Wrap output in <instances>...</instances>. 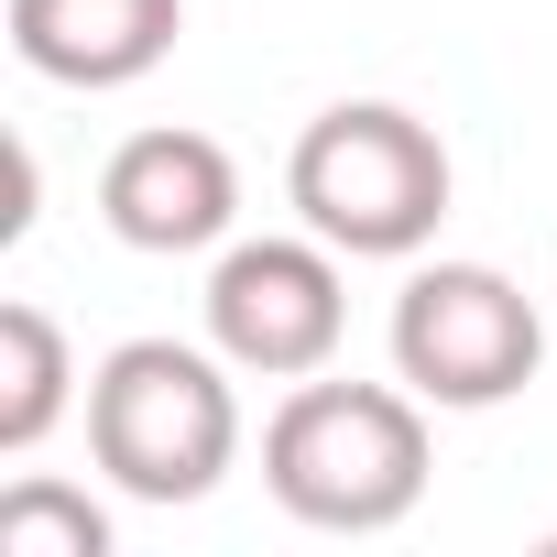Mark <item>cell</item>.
<instances>
[{
    "mask_svg": "<svg viewBox=\"0 0 557 557\" xmlns=\"http://www.w3.org/2000/svg\"><path fill=\"white\" fill-rule=\"evenodd\" d=\"M99 219L132 240V251H208V240H230V219H240V164H230V143H208V132H132L110 164H99Z\"/></svg>",
    "mask_w": 557,
    "mask_h": 557,
    "instance_id": "cell-6",
    "label": "cell"
},
{
    "mask_svg": "<svg viewBox=\"0 0 557 557\" xmlns=\"http://www.w3.org/2000/svg\"><path fill=\"white\" fill-rule=\"evenodd\" d=\"M262 481L318 535H383L426 503V394L405 383H296L262 426Z\"/></svg>",
    "mask_w": 557,
    "mask_h": 557,
    "instance_id": "cell-1",
    "label": "cell"
},
{
    "mask_svg": "<svg viewBox=\"0 0 557 557\" xmlns=\"http://www.w3.org/2000/svg\"><path fill=\"white\" fill-rule=\"evenodd\" d=\"M186 0H12V55L55 88H132L175 55Z\"/></svg>",
    "mask_w": 557,
    "mask_h": 557,
    "instance_id": "cell-7",
    "label": "cell"
},
{
    "mask_svg": "<svg viewBox=\"0 0 557 557\" xmlns=\"http://www.w3.org/2000/svg\"><path fill=\"white\" fill-rule=\"evenodd\" d=\"M0 557H110V513L66 481H12L0 492Z\"/></svg>",
    "mask_w": 557,
    "mask_h": 557,
    "instance_id": "cell-9",
    "label": "cell"
},
{
    "mask_svg": "<svg viewBox=\"0 0 557 557\" xmlns=\"http://www.w3.org/2000/svg\"><path fill=\"white\" fill-rule=\"evenodd\" d=\"M448 143H437V121H416V110H394V99H339V110H318L307 132H296V153H285V197H296V219L329 240V251H350V262H416L426 240H437V219H448Z\"/></svg>",
    "mask_w": 557,
    "mask_h": 557,
    "instance_id": "cell-2",
    "label": "cell"
},
{
    "mask_svg": "<svg viewBox=\"0 0 557 557\" xmlns=\"http://www.w3.org/2000/svg\"><path fill=\"white\" fill-rule=\"evenodd\" d=\"M66 383H77L66 329H55L34 296H23V307H0V448H12V459H34V448L55 437Z\"/></svg>",
    "mask_w": 557,
    "mask_h": 557,
    "instance_id": "cell-8",
    "label": "cell"
},
{
    "mask_svg": "<svg viewBox=\"0 0 557 557\" xmlns=\"http://www.w3.org/2000/svg\"><path fill=\"white\" fill-rule=\"evenodd\" d=\"M546 361V318L513 273L492 262H416L405 296H394V372L448 405V416H481V405H513Z\"/></svg>",
    "mask_w": 557,
    "mask_h": 557,
    "instance_id": "cell-4",
    "label": "cell"
},
{
    "mask_svg": "<svg viewBox=\"0 0 557 557\" xmlns=\"http://www.w3.org/2000/svg\"><path fill=\"white\" fill-rule=\"evenodd\" d=\"M350 296H339V251L329 240H230L208 273V339L230 350V372L262 383H307L339 361Z\"/></svg>",
    "mask_w": 557,
    "mask_h": 557,
    "instance_id": "cell-5",
    "label": "cell"
},
{
    "mask_svg": "<svg viewBox=\"0 0 557 557\" xmlns=\"http://www.w3.org/2000/svg\"><path fill=\"white\" fill-rule=\"evenodd\" d=\"M88 459L132 492V503H208L240 459V394H230V350H186V339H121L88 372Z\"/></svg>",
    "mask_w": 557,
    "mask_h": 557,
    "instance_id": "cell-3",
    "label": "cell"
}]
</instances>
